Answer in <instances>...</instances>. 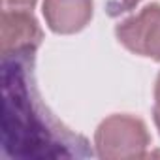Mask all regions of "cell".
Returning <instances> with one entry per match:
<instances>
[{
  "mask_svg": "<svg viewBox=\"0 0 160 160\" xmlns=\"http://www.w3.org/2000/svg\"><path fill=\"white\" fill-rule=\"evenodd\" d=\"M151 134L147 124L130 113H113L94 130V152L102 160L147 158Z\"/></svg>",
  "mask_w": 160,
  "mask_h": 160,
  "instance_id": "6da1fadb",
  "label": "cell"
},
{
  "mask_svg": "<svg viewBox=\"0 0 160 160\" xmlns=\"http://www.w3.org/2000/svg\"><path fill=\"white\" fill-rule=\"evenodd\" d=\"M115 38L132 55L160 62V4L151 2L119 21Z\"/></svg>",
  "mask_w": 160,
  "mask_h": 160,
  "instance_id": "7a4b0ae2",
  "label": "cell"
},
{
  "mask_svg": "<svg viewBox=\"0 0 160 160\" xmlns=\"http://www.w3.org/2000/svg\"><path fill=\"white\" fill-rule=\"evenodd\" d=\"M43 30L32 10H2L0 51L8 58H28L42 45Z\"/></svg>",
  "mask_w": 160,
  "mask_h": 160,
  "instance_id": "3957f363",
  "label": "cell"
},
{
  "mask_svg": "<svg viewBox=\"0 0 160 160\" xmlns=\"http://www.w3.org/2000/svg\"><path fill=\"white\" fill-rule=\"evenodd\" d=\"M42 15L51 32L60 36L77 34L92 21L94 0H43Z\"/></svg>",
  "mask_w": 160,
  "mask_h": 160,
  "instance_id": "277c9868",
  "label": "cell"
},
{
  "mask_svg": "<svg viewBox=\"0 0 160 160\" xmlns=\"http://www.w3.org/2000/svg\"><path fill=\"white\" fill-rule=\"evenodd\" d=\"M141 0H109L108 2V12L109 15H121V13H126L130 10H134Z\"/></svg>",
  "mask_w": 160,
  "mask_h": 160,
  "instance_id": "5b68a950",
  "label": "cell"
},
{
  "mask_svg": "<svg viewBox=\"0 0 160 160\" xmlns=\"http://www.w3.org/2000/svg\"><path fill=\"white\" fill-rule=\"evenodd\" d=\"M152 121L160 134V72L154 79V89H152Z\"/></svg>",
  "mask_w": 160,
  "mask_h": 160,
  "instance_id": "8992f818",
  "label": "cell"
},
{
  "mask_svg": "<svg viewBox=\"0 0 160 160\" xmlns=\"http://www.w3.org/2000/svg\"><path fill=\"white\" fill-rule=\"evenodd\" d=\"M38 0H2V10H34Z\"/></svg>",
  "mask_w": 160,
  "mask_h": 160,
  "instance_id": "52a82bcc",
  "label": "cell"
}]
</instances>
